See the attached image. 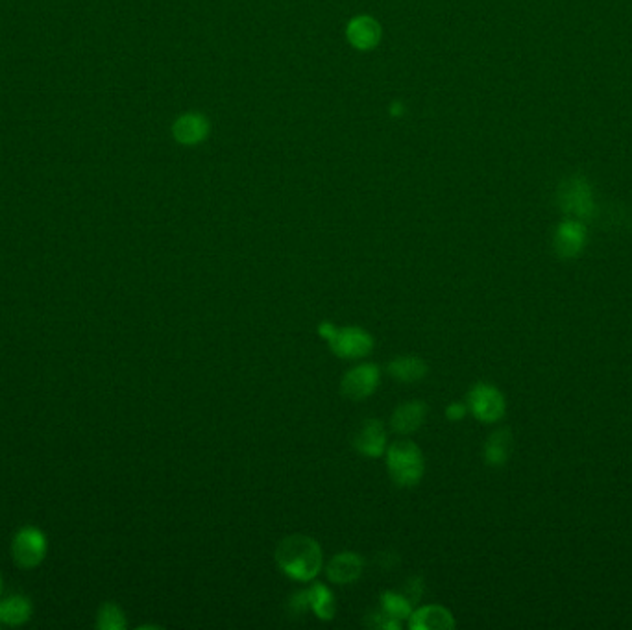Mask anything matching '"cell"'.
Returning <instances> with one entry per match:
<instances>
[{"label": "cell", "mask_w": 632, "mask_h": 630, "mask_svg": "<svg viewBox=\"0 0 632 630\" xmlns=\"http://www.w3.org/2000/svg\"><path fill=\"white\" fill-rule=\"evenodd\" d=\"M276 562L289 579L311 583L324 564L322 547L308 534H291L278 543Z\"/></svg>", "instance_id": "1"}, {"label": "cell", "mask_w": 632, "mask_h": 630, "mask_svg": "<svg viewBox=\"0 0 632 630\" xmlns=\"http://www.w3.org/2000/svg\"><path fill=\"white\" fill-rule=\"evenodd\" d=\"M384 457H387V472L396 486L412 488L424 479V453L415 442L409 441V438H400V441L387 446Z\"/></svg>", "instance_id": "2"}, {"label": "cell", "mask_w": 632, "mask_h": 630, "mask_svg": "<svg viewBox=\"0 0 632 630\" xmlns=\"http://www.w3.org/2000/svg\"><path fill=\"white\" fill-rule=\"evenodd\" d=\"M318 335L341 359H363L374 349V337L359 325L339 327L332 322H322Z\"/></svg>", "instance_id": "3"}, {"label": "cell", "mask_w": 632, "mask_h": 630, "mask_svg": "<svg viewBox=\"0 0 632 630\" xmlns=\"http://www.w3.org/2000/svg\"><path fill=\"white\" fill-rule=\"evenodd\" d=\"M557 204L569 218L581 223L588 221L595 211L590 181L579 174L562 180L557 190Z\"/></svg>", "instance_id": "4"}, {"label": "cell", "mask_w": 632, "mask_h": 630, "mask_svg": "<svg viewBox=\"0 0 632 630\" xmlns=\"http://www.w3.org/2000/svg\"><path fill=\"white\" fill-rule=\"evenodd\" d=\"M46 557V536L38 527H22L12 542V559L24 569L38 567Z\"/></svg>", "instance_id": "5"}, {"label": "cell", "mask_w": 632, "mask_h": 630, "mask_svg": "<svg viewBox=\"0 0 632 630\" xmlns=\"http://www.w3.org/2000/svg\"><path fill=\"white\" fill-rule=\"evenodd\" d=\"M468 408L472 415L485 424H493L505 416V398L503 394L488 382H477L468 392Z\"/></svg>", "instance_id": "6"}, {"label": "cell", "mask_w": 632, "mask_h": 630, "mask_svg": "<svg viewBox=\"0 0 632 630\" xmlns=\"http://www.w3.org/2000/svg\"><path fill=\"white\" fill-rule=\"evenodd\" d=\"M381 381V370L374 363L357 365L350 368L341 381V394L351 401H363L370 398Z\"/></svg>", "instance_id": "7"}, {"label": "cell", "mask_w": 632, "mask_h": 630, "mask_svg": "<svg viewBox=\"0 0 632 630\" xmlns=\"http://www.w3.org/2000/svg\"><path fill=\"white\" fill-rule=\"evenodd\" d=\"M387 429H384L381 420L368 418L361 424V427L357 429L353 434V448L357 453H361L363 457L368 458H377L384 455L387 451Z\"/></svg>", "instance_id": "8"}, {"label": "cell", "mask_w": 632, "mask_h": 630, "mask_svg": "<svg viewBox=\"0 0 632 630\" xmlns=\"http://www.w3.org/2000/svg\"><path fill=\"white\" fill-rule=\"evenodd\" d=\"M211 131L209 119L200 112H189L180 115L173 124V137L183 147H195L204 143Z\"/></svg>", "instance_id": "9"}, {"label": "cell", "mask_w": 632, "mask_h": 630, "mask_svg": "<svg viewBox=\"0 0 632 630\" xmlns=\"http://www.w3.org/2000/svg\"><path fill=\"white\" fill-rule=\"evenodd\" d=\"M381 24L370 15H357L346 24V39L355 50H374L381 41Z\"/></svg>", "instance_id": "10"}, {"label": "cell", "mask_w": 632, "mask_h": 630, "mask_svg": "<svg viewBox=\"0 0 632 630\" xmlns=\"http://www.w3.org/2000/svg\"><path fill=\"white\" fill-rule=\"evenodd\" d=\"M586 226L581 221H575V218H569V221H564L555 233V252L559 257L562 259H573L579 256L586 244Z\"/></svg>", "instance_id": "11"}, {"label": "cell", "mask_w": 632, "mask_h": 630, "mask_svg": "<svg viewBox=\"0 0 632 630\" xmlns=\"http://www.w3.org/2000/svg\"><path fill=\"white\" fill-rule=\"evenodd\" d=\"M325 575L333 584H353L363 575V559L351 551L339 553L327 562Z\"/></svg>", "instance_id": "12"}, {"label": "cell", "mask_w": 632, "mask_h": 630, "mask_svg": "<svg viewBox=\"0 0 632 630\" xmlns=\"http://www.w3.org/2000/svg\"><path fill=\"white\" fill-rule=\"evenodd\" d=\"M455 625L453 614L441 605H426L409 616L410 630H451Z\"/></svg>", "instance_id": "13"}, {"label": "cell", "mask_w": 632, "mask_h": 630, "mask_svg": "<svg viewBox=\"0 0 632 630\" xmlns=\"http://www.w3.org/2000/svg\"><path fill=\"white\" fill-rule=\"evenodd\" d=\"M427 418V405L420 399L407 401L396 407L391 418V425L398 434H412L417 433Z\"/></svg>", "instance_id": "14"}, {"label": "cell", "mask_w": 632, "mask_h": 630, "mask_svg": "<svg viewBox=\"0 0 632 630\" xmlns=\"http://www.w3.org/2000/svg\"><path fill=\"white\" fill-rule=\"evenodd\" d=\"M387 370L400 382H418L427 375L429 366L424 359L415 357V355H403V357L391 361Z\"/></svg>", "instance_id": "15"}, {"label": "cell", "mask_w": 632, "mask_h": 630, "mask_svg": "<svg viewBox=\"0 0 632 630\" xmlns=\"http://www.w3.org/2000/svg\"><path fill=\"white\" fill-rule=\"evenodd\" d=\"M32 617V602L24 595H10L0 601V623L21 626Z\"/></svg>", "instance_id": "16"}, {"label": "cell", "mask_w": 632, "mask_h": 630, "mask_svg": "<svg viewBox=\"0 0 632 630\" xmlns=\"http://www.w3.org/2000/svg\"><path fill=\"white\" fill-rule=\"evenodd\" d=\"M512 449V434L509 429H498L490 434L485 444V460L490 466H503Z\"/></svg>", "instance_id": "17"}, {"label": "cell", "mask_w": 632, "mask_h": 630, "mask_svg": "<svg viewBox=\"0 0 632 630\" xmlns=\"http://www.w3.org/2000/svg\"><path fill=\"white\" fill-rule=\"evenodd\" d=\"M308 599H309V610H313V614L318 619L329 621L335 617V595L325 584L315 583L308 590Z\"/></svg>", "instance_id": "18"}, {"label": "cell", "mask_w": 632, "mask_h": 630, "mask_svg": "<svg viewBox=\"0 0 632 630\" xmlns=\"http://www.w3.org/2000/svg\"><path fill=\"white\" fill-rule=\"evenodd\" d=\"M381 612L398 621L409 619L412 614V601L401 592H384L381 595Z\"/></svg>", "instance_id": "19"}, {"label": "cell", "mask_w": 632, "mask_h": 630, "mask_svg": "<svg viewBox=\"0 0 632 630\" xmlns=\"http://www.w3.org/2000/svg\"><path fill=\"white\" fill-rule=\"evenodd\" d=\"M97 626L102 630H124L126 628V616L122 609L115 602H104L98 610Z\"/></svg>", "instance_id": "20"}, {"label": "cell", "mask_w": 632, "mask_h": 630, "mask_svg": "<svg viewBox=\"0 0 632 630\" xmlns=\"http://www.w3.org/2000/svg\"><path fill=\"white\" fill-rule=\"evenodd\" d=\"M289 609L294 614H306L309 610V599H308V590L306 592H298L294 593V597L289 602Z\"/></svg>", "instance_id": "21"}, {"label": "cell", "mask_w": 632, "mask_h": 630, "mask_svg": "<svg viewBox=\"0 0 632 630\" xmlns=\"http://www.w3.org/2000/svg\"><path fill=\"white\" fill-rule=\"evenodd\" d=\"M403 593H405L412 602L418 601V599L422 597V593H424V581H422L420 577L410 579V581H409V586L405 588Z\"/></svg>", "instance_id": "22"}, {"label": "cell", "mask_w": 632, "mask_h": 630, "mask_svg": "<svg viewBox=\"0 0 632 630\" xmlns=\"http://www.w3.org/2000/svg\"><path fill=\"white\" fill-rule=\"evenodd\" d=\"M466 410H468V405H464V403H451L448 405L446 408V416L453 422L457 420H462L466 416Z\"/></svg>", "instance_id": "23"}, {"label": "cell", "mask_w": 632, "mask_h": 630, "mask_svg": "<svg viewBox=\"0 0 632 630\" xmlns=\"http://www.w3.org/2000/svg\"><path fill=\"white\" fill-rule=\"evenodd\" d=\"M0 593H3V575H0Z\"/></svg>", "instance_id": "24"}]
</instances>
